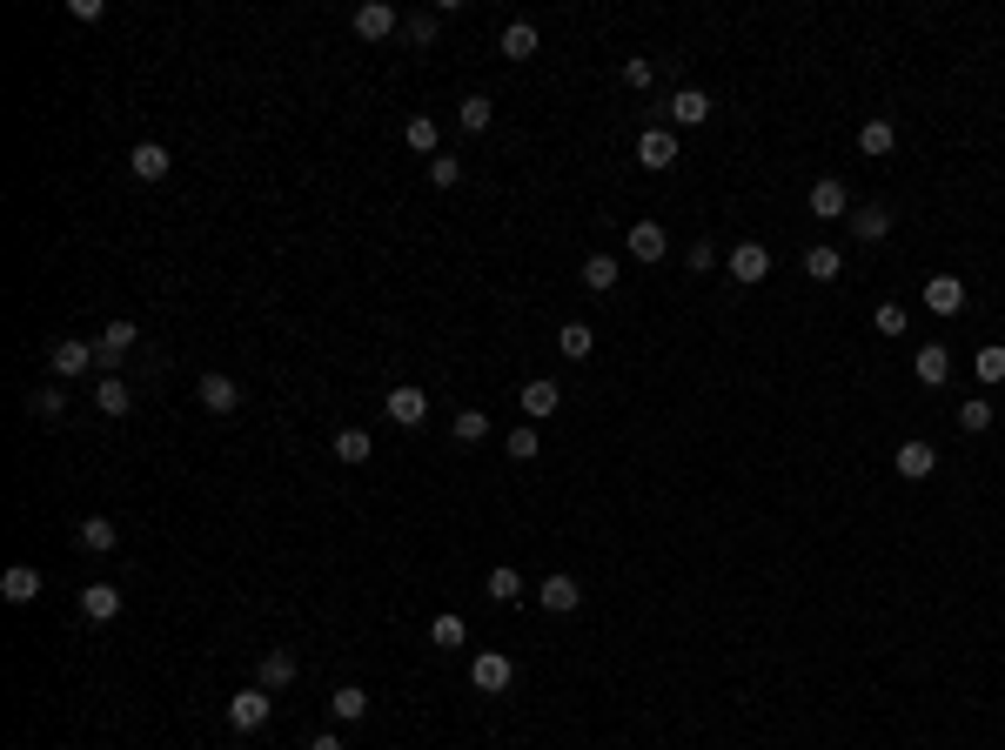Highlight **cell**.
<instances>
[{"mask_svg": "<svg viewBox=\"0 0 1005 750\" xmlns=\"http://www.w3.org/2000/svg\"><path fill=\"white\" fill-rule=\"evenodd\" d=\"M536 596H543V610H557V617H570V610H577V603H583V590H577V576H543V583H536Z\"/></svg>", "mask_w": 1005, "mask_h": 750, "instance_id": "8fae6325", "label": "cell"}, {"mask_svg": "<svg viewBox=\"0 0 1005 750\" xmlns=\"http://www.w3.org/2000/svg\"><path fill=\"white\" fill-rule=\"evenodd\" d=\"M81 617H88V623H114V617H121V590H114V583H88V590H81Z\"/></svg>", "mask_w": 1005, "mask_h": 750, "instance_id": "9a60e30c", "label": "cell"}, {"mask_svg": "<svg viewBox=\"0 0 1005 750\" xmlns=\"http://www.w3.org/2000/svg\"><path fill=\"white\" fill-rule=\"evenodd\" d=\"M972 369H979V382H985V389H999V382H1005V349H999V342H985Z\"/></svg>", "mask_w": 1005, "mask_h": 750, "instance_id": "8d00e7d4", "label": "cell"}, {"mask_svg": "<svg viewBox=\"0 0 1005 750\" xmlns=\"http://www.w3.org/2000/svg\"><path fill=\"white\" fill-rule=\"evenodd\" d=\"M624 81L630 88H650V61H624Z\"/></svg>", "mask_w": 1005, "mask_h": 750, "instance_id": "f6af8a7d", "label": "cell"}, {"mask_svg": "<svg viewBox=\"0 0 1005 750\" xmlns=\"http://www.w3.org/2000/svg\"><path fill=\"white\" fill-rule=\"evenodd\" d=\"M295 684V657L289 650H268L262 657V690H289Z\"/></svg>", "mask_w": 1005, "mask_h": 750, "instance_id": "f1b7e54d", "label": "cell"}, {"mask_svg": "<svg viewBox=\"0 0 1005 750\" xmlns=\"http://www.w3.org/2000/svg\"><path fill=\"white\" fill-rule=\"evenodd\" d=\"M630 255H637V262H664L670 235L657 228V221H630Z\"/></svg>", "mask_w": 1005, "mask_h": 750, "instance_id": "2e32d148", "label": "cell"}, {"mask_svg": "<svg viewBox=\"0 0 1005 750\" xmlns=\"http://www.w3.org/2000/svg\"><path fill=\"white\" fill-rule=\"evenodd\" d=\"M503 54H510V61H530V54H536V27L530 21H510V27H503Z\"/></svg>", "mask_w": 1005, "mask_h": 750, "instance_id": "836d02e7", "label": "cell"}, {"mask_svg": "<svg viewBox=\"0 0 1005 750\" xmlns=\"http://www.w3.org/2000/svg\"><path fill=\"white\" fill-rule=\"evenodd\" d=\"M449 436H456V442H463V449H476V442H483V436H490V416H483V409H463V416H456V422H449Z\"/></svg>", "mask_w": 1005, "mask_h": 750, "instance_id": "d6a6232c", "label": "cell"}, {"mask_svg": "<svg viewBox=\"0 0 1005 750\" xmlns=\"http://www.w3.org/2000/svg\"><path fill=\"white\" fill-rule=\"evenodd\" d=\"M429 181H436V188H456V181H463V161H456V155H436V161H429Z\"/></svg>", "mask_w": 1005, "mask_h": 750, "instance_id": "b9f144b4", "label": "cell"}, {"mask_svg": "<svg viewBox=\"0 0 1005 750\" xmlns=\"http://www.w3.org/2000/svg\"><path fill=\"white\" fill-rule=\"evenodd\" d=\"M858 148H865L871 161L892 155V148H898V128H892V121H865V128H858Z\"/></svg>", "mask_w": 1005, "mask_h": 750, "instance_id": "484cf974", "label": "cell"}, {"mask_svg": "<svg viewBox=\"0 0 1005 750\" xmlns=\"http://www.w3.org/2000/svg\"><path fill=\"white\" fill-rule=\"evenodd\" d=\"M0 596H7V603H34V596H41V570L14 563V570L0 576Z\"/></svg>", "mask_w": 1005, "mask_h": 750, "instance_id": "44dd1931", "label": "cell"}, {"mask_svg": "<svg viewBox=\"0 0 1005 750\" xmlns=\"http://www.w3.org/2000/svg\"><path fill=\"white\" fill-rule=\"evenodd\" d=\"M74 543H81V550H88V556H108L114 543H121V530H114L108 516H88V523L74 530Z\"/></svg>", "mask_w": 1005, "mask_h": 750, "instance_id": "ac0fdd59", "label": "cell"}, {"mask_svg": "<svg viewBox=\"0 0 1005 750\" xmlns=\"http://www.w3.org/2000/svg\"><path fill=\"white\" fill-rule=\"evenodd\" d=\"M557 402H563L557 382H543V375H536V382H523V416H557Z\"/></svg>", "mask_w": 1005, "mask_h": 750, "instance_id": "7402d4cb", "label": "cell"}, {"mask_svg": "<svg viewBox=\"0 0 1005 750\" xmlns=\"http://www.w3.org/2000/svg\"><path fill=\"white\" fill-rule=\"evenodd\" d=\"M664 114H670V128H704V121H711V94L704 88H677L664 101Z\"/></svg>", "mask_w": 1005, "mask_h": 750, "instance_id": "5b68a950", "label": "cell"}, {"mask_svg": "<svg viewBox=\"0 0 1005 750\" xmlns=\"http://www.w3.org/2000/svg\"><path fill=\"white\" fill-rule=\"evenodd\" d=\"M349 27H356L362 41H389V34H396V27H402V14H396V7H389V0H362L356 14H349Z\"/></svg>", "mask_w": 1005, "mask_h": 750, "instance_id": "277c9868", "label": "cell"}, {"mask_svg": "<svg viewBox=\"0 0 1005 750\" xmlns=\"http://www.w3.org/2000/svg\"><path fill=\"white\" fill-rule=\"evenodd\" d=\"M557 349L570 355V362H583V355L597 349V335H590V322H563V329H557Z\"/></svg>", "mask_w": 1005, "mask_h": 750, "instance_id": "83f0119b", "label": "cell"}, {"mask_svg": "<svg viewBox=\"0 0 1005 750\" xmlns=\"http://www.w3.org/2000/svg\"><path fill=\"white\" fill-rule=\"evenodd\" d=\"M731 275H737L744 288H758L764 275H771V248H764V242H737V248H731Z\"/></svg>", "mask_w": 1005, "mask_h": 750, "instance_id": "ba28073f", "label": "cell"}, {"mask_svg": "<svg viewBox=\"0 0 1005 750\" xmlns=\"http://www.w3.org/2000/svg\"><path fill=\"white\" fill-rule=\"evenodd\" d=\"M617 275H624V268L610 262V255H590V262H583V288H597V295H603V288H617Z\"/></svg>", "mask_w": 1005, "mask_h": 750, "instance_id": "d590c367", "label": "cell"}, {"mask_svg": "<svg viewBox=\"0 0 1005 750\" xmlns=\"http://www.w3.org/2000/svg\"><path fill=\"white\" fill-rule=\"evenodd\" d=\"M67 14H74V21H101V14H108V0H67Z\"/></svg>", "mask_w": 1005, "mask_h": 750, "instance_id": "ee69618b", "label": "cell"}, {"mask_svg": "<svg viewBox=\"0 0 1005 750\" xmlns=\"http://www.w3.org/2000/svg\"><path fill=\"white\" fill-rule=\"evenodd\" d=\"M94 402H101V416H128V409H134V389L121 382V375H101V382H94Z\"/></svg>", "mask_w": 1005, "mask_h": 750, "instance_id": "d6986e66", "label": "cell"}, {"mask_svg": "<svg viewBox=\"0 0 1005 750\" xmlns=\"http://www.w3.org/2000/svg\"><path fill=\"white\" fill-rule=\"evenodd\" d=\"M309 750H342V737H335V730H322V737H309Z\"/></svg>", "mask_w": 1005, "mask_h": 750, "instance_id": "bcb514c9", "label": "cell"}, {"mask_svg": "<svg viewBox=\"0 0 1005 750\" xmlns=\"http://www.w3.org/2000/svg\"><path fill=\"white\" fill-rule=\"evenodd\" d=\"M436 34H443V14H409L402 21V41L409 47H436Z\"/></svg>", "mask_w": 1005, "mask_h": 750, "instance_id": "1f68e13d", "label": "cell"}, {"mask_svg": "<svg viewBox=\"0 0 1005 750\" xmlns=\"http://www.w3.org/2000/svg\"><path fill=\"white\" fill-rule=\"evenodd\" d=\"M27 416H34V422H61L67 416V396H61V389H34V396H27Z\"/></svg>", "mask_w": 1005, "mask_h": 750, "instance_id": "e575fe53", "label": "cell"}, {"mask_svg": "<svg viewBox=\"0 0 1005 750\" xmlns=\"http://www.w3.org/2000/svg\"><path fill=\"white\" fill-rule=\"evenodd\" d=\"M845 208H851L845 181H818V188H811V215H818V221H845Z\"/></svg>", "mask_w": 1005, "mask_h": 750, "instance_id": "ffe728a7", "label": "cell"}, {"mask_svg": "<svg viewBox=\"0 0 1005 750\" xmlns=\"http://www.w3.org/2000/svg\"><path fill=\"white\" fill-rule=\"evenodd\" d=\"M47 369H54V375H88V369H94V342H74V335H67V342H54Z\"/></svg>", "mask_w": 1005, "mask_h": 750, "instance_id": "5bb4252c", "label": "cell"}, {"mask_svg": "<svg viewBox=\"0 0 1005 750\" xmlns=\"http://www.w3.org/2000/svg\"><path fill=\"white\" fill-rule=\"evenodd\" d=\"M201 409H215V416L242 409V382L235 375H201Z\"/></svg>", "mask_w": 1005, "mask_h": 750, "instance_id": "7c38bea8", "label": "cell"}, {"mask_svg": "<svg viewBox=\"0 0 1005 750\" xmlns=\"http://www.w3.org/2000/svg\"><path fill=\"white\" fill-rule=\"evenodd\" d=\"M490 114H496V108L483 101V94H463V108H456V121H463L469 134H483V128H490Z\"/></svg>", "mask_w": 1005, "mask_h": 750, "instance_id": "f35d334b", "label": "cell"}, {"mask_svg": "<svg viewBox=\"0 0 1005 750\" xmlns=\"http://www.w3.org/2000/svg\"><path fill=\"white\" fill-rule=\"evenodd\" d=\"M804 275H811V282H838V275H845V255H838V248H804Z\"/></svg>", "mask_w": 1005, "mask_h": 750, "instance_id": "603a6c76", "label": "cell"}, {"mask_svg": "<svg viewBox=\"0 0 1005 750\" xmlns=\"http://www.w3.org/2000/svg\"><path fill=\"white\" fill-rule=\"evenodd\" d=\"M637 161H644L650 175H664L670 161H677V134H670V128H650V134H637Z\"/></svg>", "mask_w": 1005, "mask_h": 750, "instance_id": "9c48e42d", "label": "cell"}, {"mask_svg": "<svg viewBox=\"0 0 1005 750\" xmlns=\"http://www.w3.org/2000/svg\"><path fill=\"white\" fill-rule=\"evenodd\" d=\"M483 590H490V603H516V596H523V576L503 563V570H490V583H483Z\"/></svg>", "mask_w": 1005, "mask_h": 750, "instance_id": "74e56055", "label": "cell"}, {"mask_svg": "<svg viewBox=\"0 0 1005 750\" xmlns=\"http://www.w3.org/2000/svg\"><path fill=\"white\" fill-rule=\"evenodd\" d=\"M268 710H275V697H268L262 684L235 690V697H228V730H242V737H248V730H262V724H268Z\"/></svg>", "mask_w": 1005, "mask_h": 750, "instance_id": "6da1fadb", "label": "cell"}, {"mask_svg": "<svg viewBox=\"0 0 1005 750\" xmlns=\"http://www.w3.org/2000/svg\"><path fill=\"white\" fill-rule=\"evenodd\" d=\"M329 710H335V724H362V717H369V697H362L356 684H342L329 697Z\"/></svg>", "mask_w": 1005, "mask_h": 750, "instance_id": "4316f807", "label": "cell"}, {"mask_svg": "<svg viewBox=\"0 0 1005 750\" xmlns=\"http://www.w3.org/2000/svg\"><path fill=\"white\" fill-rule=\"evenodd\" d=\"M959 429H965V436H985V429H992V402L972 396V402L959 409Z\"/></svg>", "mask_w": 1005, "mask_h": 750, "instance_id": "ab89813d", "label": "cell"}, {"mask_svg": "<svg viewBox=\"0 0 1005 750\" xmlns=\"http://www.w3.org/2000/svg\"><path fill=\"white\" fill-rule=\"evenodd\" d=\"M871 329H878V335H905V309H898V302H878Z\"/></svg>", "mask_w": 1005, "mask_h": 750, "instance_id": "7bdbcfd3", "label": "cell"}, {"mask_svg": "<svg viewBox=\"0 0 1005 750\" xmlns=\"http://www.w3.org/2000/svg\"><path fill=\"white\" fill-rule=\"evenodd\" d=\"M335 456H342V463H369V456H376V436H369V429H335Z\"/></svg>", "mask_w": 1005, "mask_h": 750, "instance_id": "cb8c5ba5", "label": "cell"}, {"mask_svg": "<svg viewBox=\"0 0 1005 750\" xmlns=\"http://www.w3.org/2000/svg\"><path fill=\"white\" fill-rule=\"evenodd\" d=\"M851 235H858V242H885V235H892V215H885V208H858V215H851Z\"/></svg>", "mask_w": 1005, "mask_h": 750, "instance_id": "f546056e", "label": "cell"}, {"mask_svg": "<svg viewBox=\"0 0 1005 750\" xmlns=\"http://www.w3.org/2000/svg\"><path fill=\"white\" fill-rule=\"evenodd\" d=\"M423 416H429V396L416 389V382H396V389H389V422H402V429H423Z\"/></svg>", "mask_w": 1005, "mask_h": 750, "instance_id": "8992f818", "label": "cell"}, {"mask_svg": "<svg viewBox=\"0 0 1005 750\" xmlns=\"http://www.w3.org/2000/svg\"><path fill=\"white\" fill-rule=\"evenodd\" d=\"M469 684L483 690V697H503V690L516 684V663L503 657V650H483V657H469Z\"/></svg>", "mask_w": 1005, "mask_h": 750, "instance_id": "7a4b0ae2", "label": "cell"}, {"mask_svg": "<svg viewBox=\"0 0 1005 750\" xmlns=\"http://www.w3.org/2000/svg\"><path fill=\"white\" fill-rule=\"evenodd\" d=\"M429 643H436V650H463V643H469V623H463V617H449V610H443V617L429 623Z\"/></svg>", "mask_w": 1005, "mask_h": 750, "instance_id": "4dcf8cb0", "label": "cell"}, {"mask_svg": "<svg viewBox=\"0 0 1005 750\" xmlns=\"http://www.w3.org/2000/svg\"><path fill=\"white\" fill-rule=\"evenodd\" d=\"M503 449H510L516 463H530L536 449H543V436H536V429H510V436H503Z\"/></svg>", "mask_w": 1005, "mask_h": 750, "instance_id": "60d3db41", "label": "cell"}, {"mask_svg": "<svg viewBox=\"0 0 1005 750\" xmlns=\"http://www.w3.org/2000/svg\"><path fill=\"white\" fill-rule=\"evenodd\" d=\"M925 309L932 315H959L965 309V282L959 275H932V282H925Z\"/></svg>", "mask_w": 1005, "mask_h": 750, "instance_id": "4fadbf2b", "label": "cell"}, {"mask_svg": "<svg viewBox=\"0 0 1005 750\" xmlns=\"http://www.w3.org/2000/svg\"><path fill=\"white\" fill-rule=\"evenodd\" d=\"M168 168H175V155H168L161 141H134V148H128V175L134 181H161Z\"/></svg>", "mask_w": 1005, "mask_h": 750, "instance_id": "52a82bcc", "label": "cell"}, {"mask_svg": "<svg viewBox=\"0 0 1005 750\" xmlns=\"http://www.w3.org/2000/svg\"><path fill=\"white\" fill-rule=\"evenodd\" d=\"M932 469H938V449H932V442H898V476H905V483H925Z\"/></svg>", "mask_w": 1005, "mask_h": 750, "instance_id": "e0dca14e", "label": "cell"}, {"mask_svg": "<svg viewBox=\"0 0 1005 750\" xmlns=\"http://www.w3.org/2000/svg\"><path fill=\"white\" fill-rule=\"evenodd\" d=\"M912 375L925 382V389H945V382H952V349H945V342H925L918 362H912Z\"/></svg>", "mask_w": 1005, "mask_h": 750, "instance_id": "30bf717a", "label": "cell"}, {"mask_svg": "<svg viewBox=\"0 0 1005 750\" xmlns=\"http://www.w3.org/2000/svg\"><path fill=\"white\" fill-rule=\"evenodd\" d=\"M134 342H141V322H108V329H101V342H94V369L114 375V369H121V355H128Z\"/></svg>", "mask_w": 1005, "mask_h": 750, "instance_id": "3957f363", "label": "cell"}, {"mask_svg": "<svg viewBox=\"0 0 1005 750\" xmlns=\"http://www.w3.org/2000/svg\"><path fill=\"white\" fill-rule=\"evenodd\" d=\"M402 141H409V148H416V155H429V161L443 155V148H436V141H443V134H436V121H429V114H409V128H402Z\"/></svg>", "mask_w": 1005, "mask_h": 750, "instance_id": "d4e9b609", "label": "cell"}]
</instances>
